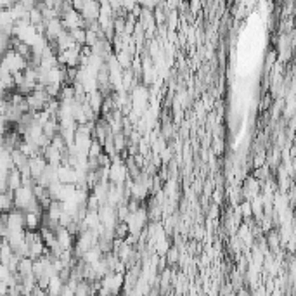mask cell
I'll return each instance as SVG.
<instances>
[{
	"mask_svg": "<svg viewBox=\"0 0 296 296\" xmlns=\"http://www.w3.org/2000/svg\"><path fill=\"white\" fill-rule=\"evenodd\" d=\"M0 66L5 68L9 73H16V71H23L24 68L28 66V61L11 47L0 55Z\"/></svg>",
	"mask_w": 296,
	"mask_h": 296,
	"instance_id": "obj_1",
	"label": "cell"
},
{
	"mask_svg": "<svg viewBox=\"0 0 296 296\" xmlns=\"http://www.w3.org/2000/svg\"><path fill=\"white\" fill-rule=\"evenodd\" d=\"M107 178H109L111 184L123 186L128 178V168L125 166V163L120 161V159H113L109 163V168H107Z\"/></svg>",
	"mask_w": 296,
	"mask_h": 296,
	"instance_id": "obj_2",
	"label": "cell"
},
{
	"mask_svg": "<svg viewBox=\"0 0 296 296\" xmlns=\"http://www.w3.org/2000/svg\"><path fill=\"white\" fill-rule=\"evenodd\" d=\"M78 12L82 14L85 24L92 23V21H97L99 12H101V2H99V0H85Z\"/></svg>",
	"mask_w": 296,
	"mask_h": 296,
	"instance_id": "obj_3",
	"label": "cell"
},
{
	"mask_svg": "<svg viewBox=\"0 0 296 296\" xmlns=\"http://www.w3.org/2000/svg\"><path fill=\"white\" fill-rule=\"evenodd\" d=\"M61 21H63L66 30H73V28H85V21H83L82 14L76 9H68L61 14Z\"/></svg>",
	"mask_w": 296,
	"mask_h": 296,
	"instance_id": "obj_4",
	"label": "cell"
},
{
	"mask_svg": "<svg viewBox=\"0 0 296 296\" xmlns=\"http://www.w3.org/2000/svg\"><path fill=\"white\" fill-rule=\"evenodd\" d=\"M45 166H47V159L44 158V154L42 153L35 154L32 158H28V170L32 174L33 180H36V178L42 175V172L45 170Z\"/></svg>",
	"mask_w": 296,
	"mask_h": 296,
	"instance_id": "obj_5",
	"label": "cell"
},
{
	"mask_svg": "<svg viewBox=\"0 0 296 296\" xmlns=\"http://www.w3.org/2000/svg\"><path fill=\"white\" fill-rule=\"evenodd\" d=\"M7 227L9 230L24 229V211L23 209L12 208L7 213Z\"/></svg>",
	"mask_w": 296,
	"mask_h": 296,
	"instance_id": "obj_6",
	"label": "cell"
},
{
	"mask_svg": "<svg viewBox=\"0 0 296 296\" xmlns=\"http://www.w3.org/2000/svg\"><path fill=\"white\" fill-rule=\"evenodd\" d=\"M40 225H42V213H35V211H24V229L38 230Z\"/></svg>",
	"mask_w": 296,
	"mask_h": 296,
	"instance_id": "obj_7",
	"label": "cell"
},
{
	"mask_svg": "<svg viewBox=\"0 0 296 296\" xmlns=\"http://www.w3.org/2000/svg\"><path fill=\"white\" fill-rule=\"evenodd\" d=\"M12 208H14L12 191H2V192H0V213H9Z\"/></svg>",
	"mask_w": 296,
	"mask_h": 296,
	"instance_id": "obj_8",
	"label": "cell"
},
{
	"mask_svg": "<svg viewBox=\"0 0 296 296\" xmlns=\"http://www.w3.org/2000/svg\"><path fill=\"white\" fill-rule=\"evenodd\" d=\"M19 186H23V184H21V172L17 170L16 166H12L11 170H9V174H7V189L14 191V189H17Z\"/></svg>",
	"mask_w": 296,
	"mask_h": 296,
	"instance_id": "obj_9",
	"label": "cell"
},
{
	"mask_svg": "<svg viewBox=\"0 0 296 296\" xmlns=\"http://www.w3.org/2000/svg\"><path fill=\"white\" fill-rule=\"evenodd\" d=\"M64 280L59 277V274H54V276L49 277V284H47V293L49 295H61V289H63Z\"/></svg>",
	"mask_w": 296,
	"mask_h": 296,
	"instance_id": "obj_10",
	"label": "cell"
},
{
	"mask_svg": "<svg viewBox=\"0 0 296 296\" xmlns=\"http://www.w3.org/2000/svg\"><path fill=\"white\" fill-rule=\"evenodd\" d=\"M17 2H19L23 7H26L28 11H32L33 7H36V5H38V0H17Z\"/></svg>",
	"mask_w": 296,
	"mask_h": 296,
	"instance_id": "obj_11",
	"label": "cell"
},
{
	"mask_svg": "<svg viewBox=\"0 0 296 296\" xmlns=\"http://www.w3.org/2000/svg\"><path fill=\"white\" fill-rule=\"evenodd\" d=\"M166 255H168V261H170V263H175V261H177V258H178V251H177V248H170V249H168V253H166Z\"/></svg>",
	"mask_w": 296,
	"mask_h": 296,
	"instance_id": "obj_12",
	"label": "cell"
},
{
	"mask_svg": "<svg viewBox=\"0 0 296 296\" xmlns=\"http://www.w3.org/2000/svg\"><path fill=\"white\" fill-rule=\"evenodd\" d=\"M253 165H255V168H258V166H261V165H265V153H260L255 158V161H253Z\"/></svg>",
	"mask_w": 296,
	"mask_h": 296,
	"instance_id": "obj_13",
	"label": "cell"
}]
</instances>
